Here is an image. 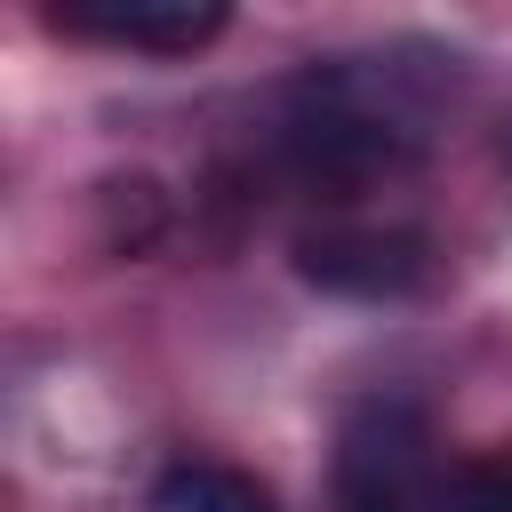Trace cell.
<instances>
[{
    "mask_svg": "<svg viewBox=\"0 0 512 512\" xmlns=\"http://www.w3.org/2000/svg\"><path fill=\"white\" fill-rule=\"evenodd\" d=\"M416 136H424V112L408 104L400 72L392 64H360V56L312 64L288 88V120H280V144H288L296 176L336 184V192L400 168L416 152Z\"/></svg>",
    "mask_w": 512,
    "mask_h": 512,
    "instance_id": "cell-1",
    "label": "cell"
},
{
    "mask_svg": "<svg viewBox=\"0 0 512 512\" xmlns=\"http://www.w3.org/2000/svg\"><path fill=\"white\" fill-rule=\"evenodd\" d=\"M336 512H424L432 432L408 400H352L336 424Z\"/></svg>",
    "mask_w": 512,
    "mask_h": 512,
    "instance_id": "cell-2",
    "label": "cell"
},
{
    "mask_svg": "<svg viewBox=\"0 0 512 512\" xmlns=\"http://www.w3.org/2000/svg\"><path fill=\"white\" fill-rule=\"evenodd\" d=\"M296 272L352 304H400L432 288V240L408 224H320L296 240Z\"/></svg>",
    "mask_w": 512,
    "mask_h": 512,
    "instance_id": "cell-3",
    "label": "cell"
},
{
    "mask_svg": "<svg viewBox=\"0 0 512 512\" xmlns=\"http://www.w3.org/2000/svg\"><path fill=\"white\" fill-rule=\"evenodd\" d=\"M56 24L80 40H112V48L192 56L224 32V8L216 0H72V8H56Z\"/></svg>",
    "mask_w": 512,
    "mask_h": 512,
    "instance_id": "cell-4",
    "label": "cell"
},
{
    "mask_svg": "<svg viewBox=\"0 0 512 512\" xmlns=\"http://www.w3.org/2000/svg\"><path fill=\"white\" fill-rule=\"evenodd\" d=\"M152 504L160 512H272V496L232 464H176V472H160Z\"/></svg>",
    "mask_w": 512,
    "mask_h": 512,
    "instance_id": "cell-5",
    "label": "cell"
},
{
    "mask_svg": "<svg viewBox=\"0 0 512 512\" xmlns=\"http://www.w3.org/2000/svg\"><path fill=\"white\" fill-rule=\"evenodd\" d=\"M448 512H512V456H480L456 472Z\"/></svg>",
    "mask_w": 512,
    "mask_h": 512,
    "instance_id": "cell-6",
    "label": "cell"
}]
</instances>
